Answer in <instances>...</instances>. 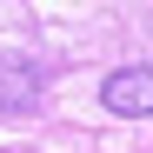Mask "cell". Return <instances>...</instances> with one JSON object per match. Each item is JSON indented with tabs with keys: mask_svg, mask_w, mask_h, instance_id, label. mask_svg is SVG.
<instances>
[{
	"mask_svg": "<svg viewBox=\"0 0 153 153\" xmlns=\"http://www.w3.org/2000/svg\"><path fill=\"white\" fill-rule=\"evenodd\" d=\"M100 100H107V113H120V120H146L153 113V60L107 73V80H100Z\"/></svg>",
	"mask_w": 153,
	"mask_h": 153,
	"instance_id": "obj_1",
	"label": "cell"
},
{
	"mask_svg": "<svg viewBox=\"0 0 153 153\" xmlns=\"http://www.w3.org/2000/svg\"><path fill=\"white\" fill-rule=\"evenodd\" d=\"M40 87H47V73H40L33 60L0 53V113H27V107H40Z\"/></svg>",
	"mask_w": 153,
	"mask_h": 153,
	"instance_id": "obj_2",
	"label": "cell"
}]
</instances>
